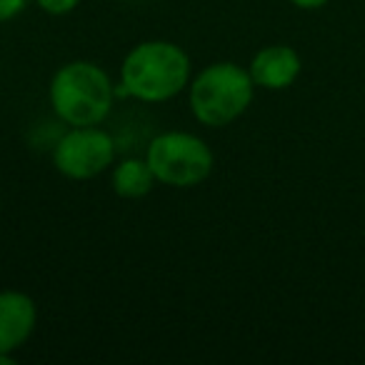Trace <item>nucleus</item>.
<instances>
[{
    "label": "nucleus",
    "instance_id": "6",
    "mask_svg": "<svg viewBox=\"0 0 365 365\" xmlns=\"http://www.w3.org/2000/svg\"><path fill=\"white\" fill-rule=\"evenodd\" d=\"M38 323V308L26 293H0V353H16L33 335Z\"/></svg>",
    "mask_w": 365,
    "mask_h": 365
},
{
    "label": "nucleus",
    "instance_id": "10",
    "mask_svg": "<svg viewBox=\"0 0 365 365\" xmlns=\"http://www.w3.org/2000/svg\"><path fill=\"white\" fill-rule=\"evenodd\" d=\"M26 6H28V0H0V23L11 21V18L18 16Z\"/></svg>",
    "mask_w": 365,
    "mask_h": 365
},
{
    "label": "nucleus",
    "instance_id": "8",
    "mask_svg": "<svg viewBox=\"0 0 365 365\" xmlns=\"http://www.w3.org/2000/svg\"><path fill=\"white\" fill-rule=\"evenodd\" d=\"M153 182H155V175L148 160H138V158L123 160L113 173V188L123 198H143L153 190Z\"/></svg>",
    "mask_w": 365,
    "mask_h": 365
},
{
    "label": "nucleus",
    "instance_id": "12",
    "mask_svg": "<svg viewBox=\"0 0 365 365\" xmlns=\"http://www.w3.org/2000/svg\"><path fill=\"white\" fill-rule=\"evenodd\" d=\"M13 363V353H0V365H11Z\"/></svg>",
    "mask_w": 365,
    "mask_h": 365
},
{
    "label": "nucleus",
    "instance_id": "3",
    "mask_svg": "<svg viewBox=\"0 0 365 365\" xmlns=\"http://www.w3.org/2000/svg\"><path fill=\"white\" fill-rule=\"evenodd\" d=\"M253 91L248 71L235 63H213L190 83V110L208 128L230 125L248 110Z\"/></svg>",
    "mask_w": 365,
    "mask_h": 365
},
{
    "label": "nucleus",
    "instance_id": "1",
    "mask_svg": "<svg viewBox=\"0 0 365 365\" xmlns=\"http://www.w3.org/2000/svg\"><path fill=\"white\" fill-rule=\"evenodd\" d=\"M190 81V61L180 46L168 41H148L125 56L120 86L128 96L145 103L175 98Z\"/></svg>",
    "mask_w": 365,
    "mask_h": 365
},
{
    "label": "nucleus",
    "instance_id": "11",
    "mask_svg": "<svg viewBox=\"0 0 365 365\" xmlns=\"http://www.w3.org/2000/svg\"><path fill=\"white\" fill-rule=\"evenodd\" d=\"M293 6H298V8H305V11H313V8H320V6H325L328 0H290Z\"/></svg>",
    "mask_w": 365,
    "mask_h": 365
},
{
    "label": "nucleus",
    "instance_id": "4",
    "mask_svg": "<svg viewBox=\"0 0 365 365\" xmlns=\"http://www.w3.org/2000/svg\"><path fill=\"white\" fill-rule=\"evenodd\" d=\"M145 160L153 175L170 188H193L213 170V153L190 133H163L148 145Z\"/></svg>",
    "mask_w": 365,
    "mask_h": 365
},
{
    "label": "nucleus",
    "instance_id": "9",
    "mask_svg": "<svg viewBox=\"0 0 365 365\" xmlns=\"http://www.w3.org/2000/svg\"><path fill=\"white\" fill-rule=\"evenodd\" d=\"M78 3H81V0H38V6L46 13H51V16H66Z\"/></svg>",
    "mask_w": 365,
    "mask_h": 365
},
{
    "label": "nucleus",
    "instance_id": "7",
    "mask_svg": "<svg viewBox=\"0 0 365 365\" xmlns=\"http://www.w3.org/2000/svg\"><path fill=\"white\" fill-rule=\"evenodd\" d=\"M250 78L255 86L268 91H283L293 86L300 73V58L290 46H268L250 63Z\"/></svg>",
    "mask_w": 365,
    "mask_h": 365
},
{
    "label": "nucleus",
    "instance_id": "2",
    "mask_svg": "<svg viewBox=\"0 0 365 365\" xmlns=\"http://www.w3.org/2000/svg\"><path fill=\"white\" fill-rule=\"evenodd\" d=\"M113 98L115 91L110 78L96 63H68L53 76L51 106L56 115L73 128L103 123L113 108Z\"/></svg>",
    "mask_w": 365,
    "mask_h": 365
},
{
    "label": "nucleus",
    "instance_id": "5",
    "mask_svg": "<svg viewBox=\"0 0 365 365\" xmlns=\"http://www.w3.org/2000/svg\"><path fill=\"white\" fill-rule=\"evenodd\" d=\"M115 160V143L98 125H78L68 130L53 150L56 168L71 180H91Z\"/></svg>",
    "mask_w": 365,
    "mask_h": 365
}]
</instances>
